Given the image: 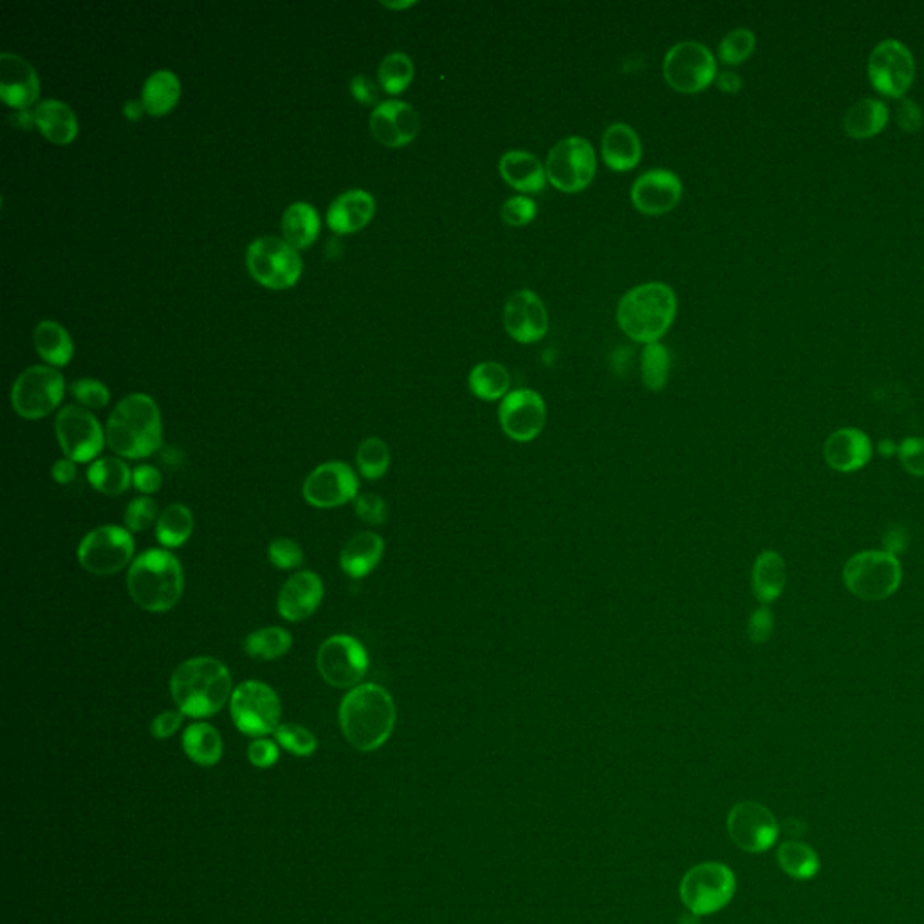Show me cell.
I'll list each match as a JSON object with an SVG mask.
<instances>
[{
	"instance_id": "42",
	"label": "cell",
	"mask_w": 924,
	"mask_h": 924,
	"mask_svg": "<svg viewBox=\"0 0 924 924\" xmlns=\"http://www.w3.org/2000/svg\"><path fill=\"white\" fill-rule=\"evenodd\" d=\"M671 359L663 343H648L642 354V379L652 393H662L670 376Z\"/></svg>"
},
{
	"instance_id": "8",
	"label": "cell",
	"mask_w": 924,
	"mask_h": 924,
	"mask_svg": "<svg viewBox=\"0 0 924 924\" xmlns=\"http://www.w3.org/2000/svg\"><path fill=\"white\" fill-rule=\"evenodd\" d=\"M246 266L260 286L268 289L293 288L302 275L299 251L286 239L260 237L248 246Z\"/></svg>"
},
{
	"instance_id": "10",
	"label": "cell",
	"mask_w": 924,
	"mask_h": 924,
	"mask_svg": "<svg viewBox=\"0 0 924 924\" xmlns=\"http://www.w3.org/2000/svg\"><path fill=\"white\" fill-rule=\"evenodd\" d=\"M547 181L566 194L585 190L597 174V152L580 136L566 138L552 147L546 161Z\"/></svg>"
},
{
	"instance_id": "36",
	"label": "cell",
	"mask_w": 924,
	"mask_h": 924,
	"mask_svg": "<svg viewBox=\"0 0 924 924\" xmlns=\"http://www.w3.org/2000/svg\"><path fill=\"white\" fill-rule=\"evenodd\" d=\"M468 387L475 398L483 401H498L509 394L512 376L501 363L483 362L472 368V373L468 376Z\"/></svg>"
},
{
	"instance_id": "15",
	"label": "cell",
	"mask_w": 924,
	"mask_h": 924,
	"mask_svg": "<svg viewBox=\"0 0 924 924\" xmlns=\"http://www.w3.org/2000/svg\"><path fill=\"white\" fill-rule=\"evenodd\" d=\"M869 78L875 90L883 96L901 100L914 84L915 62L909 47L903 42H880L870 53Z\"/></svg>"
},
{
	"instance_id": "56",
	"label": "cell",
	"mask_w": 924,
	"mask_h": 924,
	"mask_svg": "<svg viewBox=\"0 0 924 924\" xmlns=\"http://www.w3.org/2000/svg\"><path fill=\"white\" fill-rule=\"evenodd\" d=\"M161 483H163V477H161L160 470L150 466V464L138 466L132 472V484L138 492L144 493V495L160 492Z\"/></svg>"
},
{
	"instance_id": "45",
	"label": "cell",
	"mask_w": 924,
	"mask_h": 924,
	"mask_svg": "<svg viewBox=\"0 0 924 924\" xmlns=\"http://www.w3.org/2000/svg\"><path fill=\"white\" fill-rule=\"evenodd\" d=\"M755 33L745 28H739L728 33L719 45V58L726 65H739L750 58L755 51Z\"/></svg>"
},
{
	"instance_id": "12",
	"label": "cell",
	"mask_w": 924,
	"mask_h": 924,
	"mask_svg": "<svg viewBox=\"0 0 924 924\" xmlns=\"http://www.w3.org/2000/svg\"><path fill=\"white\" fill-rule=\"evenodd\" d=\"M663 75L671 89L683 95H696L716 82V56L706 45L686 41L674 45L663 62Z\"/></svg>"
},
{
	"instance_id": "4",
	"label": "cell",
	"mask_w": 924,
	"mask_h": 924,
	"mask_svg": "<svg viewBox=\"0 0 924 924\" xmlns=\"http://www.w3.org/2000/svg\"><path fill=\"white\" fill-rule=\"evenodd\" d=\"M127 589L136 605L143 611H170L183 597V567L172 552L149 549L130 563Z\"/></svg>"
},
{
	"instance_id": "27",
	"label": "cell",
	"mask_w": 924,
	"mask_h": 924,
	"mask_svg": "<svg viewBox=\"0 0 924 924\" xmlns=\"http://www.w3.org/2000/svg\"><path fill=\"white\" fill-rule=\"evenodd\" d=\"M643 144L631 125L614 123L606 127L602 138V158L614 172H628L642 161Z\"/></svg>"
},
{
	"instance_id": "2",
	"label": "cell",
	"mask_w": 924,
	"mask_h": 924,
	"mask_svg": "<svg viewBox=\"0 0 924 924\" xmlns=\"http://www.w3.org/2000/svg\"><path fill=\"white\" fill-rule=\"evenodd\" d=\"M232 676L219 659L192 657L181 663L170 677V694L183 716L204 719L223 710L234 696Z\"/></svg>"
},
{
	"instance_id": "40",
	"label": "cell",
	"mask_w": 924,
	"mask_h": 924,
	"mask_svg": "<svg viewBox=\"0 0 924 924\" xmlns=\"http://www.w3.org/2000/svg\"><path fill=\"white\" fill-rule=\"evenodd\" d=\"M776 860L785 874L795 880H813L820 872V858L810 845L798 840H787L776 852Z\"/></svg>"
},
{
	"instance_id": "60",
	"label": "cell",
	"mask_w": 924,
	"mask_h": 924,
	"mask_svg": "<svg viewBox=\"0 0 924 924\" xmlns=\"http://www.w3.org/2000/svg\"><path fill=\"white\" fill-rule=\"evenodd\" d=\"M716 84L722 93L735 95V93L741 90L742 78L737 75V73H733V71H724V73H719V75H717Z\"/></svg>"
},
{
	"instance_id": "43",
	"label": "cell",
	"mask_w": 924,
	"mask_h": 924,
	"mask_svg": "<svg viewBox=\"0 0 924 924\" xmlns=\"http://www.w3.org/2000/svg\"><path fill=\"white\" fill-rule=\"evenodd\" d=\"M379 85L388 95H401L413 80V62L407 53H390L378 69Z\"/></svg>"
},
{
	"instance_id": "23",
	"label": "cell",
	"mask_w": 924,
	"mask_h": 924,
	"mask_svg": "<svg viewBox=\"0 0 924 924\" xmlns=\"http://www.w3.org/2000/svg\"><path fill=\"white\" fill-rule=\"evenodd\" d=\"M41 96V80L30 62L15 55H0V98L13 109L28 110Z\"/></svg>"
},
{
	"instance_id": "54",
	"label": "cell",
	"mask_w": 924,
	"mask_h": 924,
	"mask_svg": "<svg viewBox=\"0 0 924 924\" xmlns=\"http://www.w3.org/2000/svg\"><path fill=\"white\" fill-rule=\"evenodd\" d=\"M895 123L904 132H917L924 123L923 110L920 105L909 98H901L895 104Z\"/></svg>"
},
{
	"instance_id": "19",
	"label": "cell",
	"mask_w": 924,
	"mask_h": 924,
	"mask_svg": "<svg viewBox=\"0 0 924 924\" xmlns=\"http://www.w3.org/2000/svg\"><path fill=\"white\" fill-rule=\"evenodd\" d=\"M358 475L345 462L333 461L320 464L309 473L303 483V498L320 509L339 507L358 497Z\"/></svg>"
},
{
	"instance_id": "44",
	"label": "cell",
	"mask_w": 924,
	"mask_h": 924,
	"mask_svg": "<svg viewBox=\"0 0 924 924\" xmlns=\"http://www.w3.org/2000/svg\"><path fill=\"white\" fill-rule=\"evenodd\" d=\"M359 473L368 481H378L390 466V450L387 442L379 438H368L359 444L356 453Z\"/></svg>"
},
{
	"instance_id": "18",
	"label": "cell",
	"mask_w": 924,
	"mask_h": 924,
	"mask_svg": "<svg viewBox=\"0 0 924 924\" xmlns=\"http://www.w3.org/2000/svg\"><path fill=\"white\" fill-rule=\"evenodd\" d=\"M546 421V401L531 388L513 390L498 407V422L512 441H535L542 433Z\"/></svg>"
},
{
	"instance_id": "25",
	"label": "cell",
	"mask_w": 924,
	"mask_h": 924,
	"mask_svg": "<svg viewBox=\"0 0 924 924\" xmlns=\"http://www.w3.org/2000/svg\"><path fill=\"white\" fill-rule=\"evenodd\" d=\"M824 459L835 472H858L872 459V442L860 428H838L825 441Z\"/></svg>"
},
{
	"instance_id": "11",
	"label": "cell",
	"mask_w": 924,
	"mask_h": 924,
	"mask_svg": "<svg viewBox=\"0 0 924 924\" xmlns=\"http://www.w3.org/2000/svg\"><path fill=\"white\" fill-rule=\"evenodd\" d=\"M135 538L129 529L120 526L96 527L82 538L78 562L85 571L98 577H109L123 571L135 562Z\"/></svg>"
},
{
	"instance_id": "17",
	"label": "cell",
	"mask_w": 924,
	"mask_h": 924,
	"mask_svg": "<svg viewBox=\"0 0 924 924\" xmlns=\"http://www.w3.org/2000/svg\"><path fill=\"white\" fill-rule=\"evenodd\" d=\"M728 832L739 849L750 855H761L776 844L781 825L765 805L741 802L728 815Z\"/></svg>"
},
{
	"instance_id": "1",
	"label": "cell",
	"mask_w": 924,
	"mask_h": 924,
	"mask_svg": "<svg viewBox=\"0 0 924 924\" xmlns=\"http://www.w3.org/2000/svg\"><path fill=\"white\" fill-rule=\"evenodd\" d=\"M340 726L348 744L363 753L376 751L393 735L396 705L383 686L363 683L340 705Z\"/></svg>"
},
{
	"instance_id": "39",
	"label": "cell",
	"mask_w": 924,
	"mask_h": 924,
	"mask_svg": "<svg viewBox=\"0 0 924 924\" xmlns=\"http://www.w3.org/2000/svg\"><path fill=\"white\" fill-rule=\"evenodd\" d=\"M194 531V515L183 504H170L164 507L155 523V537L161 546L175 549L189 542Z\"/></svg>"
},
{
	"instance_id": "59",
	"label": "cell",
	"mask_w": 924,
	"mask_h": 924,
	"mask_svg": "<svg viewBox=\"0 0 924 924\" xmlns=\"http://www.w3.org/2000/svg\"><path fill=\"white\" fill-rule=\"evenodd\" d=\"M51 475H53V481L58 484H69L73 483L76 479V466L75 462L71 461V459H61V461H56L51 468Z\"/></svg>"
},
{
	"instance_id": "46",
	"label": "cell",
	"mask_w": 924,
	"mask_h": 924,
	"mask_svg": "<svg viewBox=\"0 0 924 924\" xmlns=\"http://www.w3.org/2000/svg\"><path fill=\"white\" fill-rule=\"evenodd\" d=\"M275 739L282 745L283 750H288L289 753H293L297 756L313 755L316 748H319L316 737L308 728L293 724V722L280 724L277 731H275Z\"/></svg>"
},
{
	"instance_id": "51",
	"label": "cell",
	"mask_w": 924,
	"mask_h": 924,
	"mask_svg": "<svg viewBox=\"0 0 924 924\" xmlns=\"http://www.w3.org/2000/svg\"><path fill=\"white\" fill-rule=\"evenodd\" d=\"M354 512L367 526H382L388 517L387 504L376 493H359L354 498Z\"/></svg>"
},
{
	"instance_id": "13",
	"label": "cell",
	"mask_w": 924,
	"mask_h": 924,
	"mask_svg": "<svg viewBox=\"0 0 924 924\" xmlns=\"http://www.w3.org/2000/svg\"><path fill=\"white\" fill-rule=\"evenodd\" d=\"M64 393V376L55 367L35 365L13 383L11 405L21 418L42 419L61 405Z\"/></svg>"
},
{
	"instance_id": "37",
	"label": "cell",
	"mask_w": 924,
	"mask_h": 924,
	"mask_svg": "<svg viewBox=\"0 0 924 924\" xmlns=\"http://www.w3.org/2000/svg\"><path fill=\"white\" fill-rule=\"evenodd\" d=\"M183 750L195 764L214 765L223 756V739L214 726L195 722L184 730Z\"/></svg>"
},
{
	"instance_id": "47",
	"label": "cell",
	"mask_w": 924,
	"mask_h": 924,
	"mask_svg": "<svg viewBox=\"0 0 924 924\" xmlns=\"http://www.w3.org/2000/svg\"><path fill=\"white\" fill-rule=\"evenodd\" d=\"M158 504L154 498L138 497L125 509V527L130 533H140L158 523Z\"/></svg>"
},
{
	"instance_id": "29",
	"label": "cell",
	"mask_w": 924,
	"mask_h": 924,
	"mask_svg": "<svg viewBox=\"0 0 924 924\" xmlns=\"http://www.w3.org/2000/svg\"><path fill=\"white\" fill-rule=\"evenodd\" d=\"M383 552H385V542L378 533L362 531L354 535L343 546L340 566L347 577L359 580V578L368 577L378 567Z\"/></svg>"
},
{
	"instance_id": "41",
	"label": "cell",
	"mask_w": 924,
	"mask_h": 924,
	"mask_svg": "<svg viewBox=\"0 0 924 924\" xmlns=\"http://www.w3.org/2000/svg\"><path fill=\"white\" fill-rule=\"evenodd\" d=\"M291 645H293V637L288 631H283L280 626H266V628L251 632L246 637L244 651L254 659L273 662V659L286 656Z\"/></svg>"
},
{
	"instance_id": "28",
	"label": "cell",
	"mask_w": 924,
	"mask_h": 924,
	"mask_svg": "<svg viewBox=\"0 0 924 924\" xmlns=\"http://www.w3.org/2000/svg\"><path fill=\"white\" fill-rule=\"evenodd\" d=\"M498 170L503 180L509 186L523 192V194H538L546 189L547 172L542 161L537 155L524 152V150H512L501 158Z\"/></svg>"
},
{
	"instance_id": "22",
	"label": "cell",
	"mask_w": 924,
	"mask_h": 924,
	"mask_svg": "<svg viewBox=\"0 0 924 924\" xmlns=\"http://www.w3.org/2000/svg\"><path fill=\"white\" fill-rule=\"evenodd\" d=\"M681 195V180L671 170H648L632 184V203L645 215L668 214L679 204Z\"/></svg>"
},
{
	"instance_id": "48",
	"label": "cell",
	"mask_w": 924,
	"mask_h": 924,
	"mask_svg": "<svg viewBox=\"0 0 924 924\" xmlns=\"http://www.w3.org/2000/svg\"><path fill=\"white\" fill-rule=\"evenodd\" d=\"M268 557L269 562L283 571L299 569L303 562L302 547L291 538H275L273 542L269 544Z\"/></svg>"
},
{
	"instance_id": "6",
	"label": "cell",
	"mask_w": 924,
	"mask_h": 924,
	"mask_svg": "<svg viewBox=\"0 0 924 924\" xmlns=\"http://www.w3.org/2000/svg\"><path fill=\"white\" fill-rule=\"evenodd\" d=\"M903 582L900 558L884 549L856 552L844 567L847 591L861 602H883Z\"/></svg>"
},
{
	"instance_id": "35",
	"label": "cell",
	"mask_w": 924,
	"mask_h": 924,
	"mask_svg": "<svg viewBox=\"0 0 924 924\" xmlns=\"http://www.w3.org/2000/svg\"><path fill=\"white\" fill-rule=\"evenodd\" d=\"M283 239L293 248L305 249L316 240L320 234V215L313 204L293 203L283 212Z\"/></svg>"
},
{
	"instance_id": "9",
	"label": "cell",
	"mask_w": 924,
	"mask_h": 924,
	"mask_svg": "<svg viewBox=\"0 0 924 924\" xmlns=\"http://www.w3.org/2000/svg\"><path fill=\"white\" fill-rule=\"evenodd\" d=\"M229 710L235 726L244 735L259 739L275 733L282 716V705L277 691L260 681H246L237 686L229 699Z\"/></svg>"
},
{
	"instance_id": "24",
	"label": "cell",
	"mask_w": 924,
	"mask_h": 924,
	"mask_svg": "<svg viewBox=\"0 0 924 924\" xmlns=\"http://www.w3.org/2000/svg\"><path fill=\"white\" fill-rule=\"evenodd\" d=\"M322 600V578L311 571H299L280 589L277 609L283 620L297 623L313 616Z\"/></svg>"
},
{
	"instance_id": "21",
	"label": "cell",
	"mask_w": 924,
	"mask_h": 924,
	"mask_svg": "<svg viewBox=\"0 0 924 924\" xmlns=\"http://www.w3.org/2000/svg\"><path fill=\"white\" fill-rule=\"evenodd\" d=\"M419 116L412 105L387 100L376 105L370 115V130L379 143L388 149H401L418 138Z\"/></svg>"
},
{
	"instance_id": "62",
	"label": "cell",
	"mask_w": 924,
	"mask_h": 924,
	"mask_svg": "<svg viewBox=\"0 0 924 924\" xmlns=\"http://www.w3.org/2000/svg\"><path fill=\"white\" fill-rule=\"evenodd\" d=\"M413 4H416V2H412V0H410V2H383V6H385V8H390V10H407V8H410V6Z\"/></svg>"
},
{
	"instance_id": "14",
	"label": "cell",
	"mask_w": 924,
	"mask_h": 924,
	"mask_svg": "<svg viewBox=\"0 0 924 924\" xmlns=\"http://www.w3.org/2000/svg\"><path fill=\"white\" fill-rule=\"evenodd\" d=\"M320 676L327 685L353 690L368 670V654L356 637L336 634L322 643L316 654Z\"/></svg>"
},
{
	"instance_id": "3",
	"label": "cell",
	"mask_w": 924,
	"mask_h": 924,
	"mask_svg": "<svg viewBox=\"0 0 924 924\" xmlns=\"http://www.w3.org/2000/svg\"><path fill=\"white\" fill-rule=\"evenodd\" d=\"M105 438L110 450L125 459L150 458L163 441L158 402L147 394H130L116 405Z\"/></svg>"
},
{
	"instance_id": "31",
	"label": "cell",
	"mask_w": 924,
	"mask_h": 924,
	"mask_svg": "<svg viewBox=\"0 0 924 924\" xmlns=\"http://www.w3.org/2000/svg\"><path fill=\"white\" fill-rule=\"evenodd\" d=\"M35 125L55 144H69L78 135L76 115L64 101L44 100L36 105Z\"/></svg>"
},
{
	"instance_id": "55",
	"label": "cell",
	"mask_w": 924,
	"mask_h": 924,
	"mask_svg": "<svg viewBox=\"0 0 924 924\" xmlns=\"http://www.w3.org/2000/svg\"><path fill=\"white\" fill-rule=\"evenodd\" d=\"M248 759L255 767H271L279 761V745L268 739H257L249 744Z\"/></svg>"
},
{
	"instance_id": "50",
	"label": "cell",
	"mask_w": 924,
	"mask_h": 924,
	"mask_svg": "<svg viewBox=\"0 0 924 924\" xmlns=\"http://www.w3.org/2000/svg\"><path fill=\"white\" fill-rule=\"evenodd\" d=\"M537 203H535L531 197H527V195H517V197H512V200H507L506 203L503 204V208H501V217H503L504 223L509 224V226L520 228V226H526V224L531 223V221L537 217Z\"/></svg>"
},
{
	"instance_id": "63",
	"label": "cell",
	"mask_w": 924,
	"mask_h": 924,
	"mask_svg": "<svg viewBox=\"0 0 924 924\" xmlns=\"http://www.w3.org/2000/svg\"><path fill=\"white\" fill-rule=\"evenodd\" d=\"M697 917H699V915L691 914L690 912V915H683L679 924H697Z\"/></svg>"
},
{
	"instance_id": "33",
	"label": "cell",
	"mask_w": 924,
	"mask_h": 924,
	"mask_svg": "<svg viewBox=\"0 0 924 924\" xmlns=\"http://www.w3.org/2000/svg\"><path fill=\"white\" fill-rule=\"evenodd\" d=\"M181 96V82L169 69H160L144 80L141 104L150 116H164L174 109Z\"/></svg>"
},
{
	"instance_id": "57",
	"label": "cell",
	"mask_w": 924,
	"mask_h": 924,
	"mask_svg": "<svg viewBox=\"0 0 924 924\" xmlns=\"http://www.w3.org/2000/svg\"><path fill=\"white\" fill-rule=\"evenodd\" d=\"M181 724H183V713L180 710H166L155 717L152 726H150V731L155 739L163 741V739L174 735L175 731L180 730Z\"/></svg>"
},
{
	"instance_id": "34",
	"label": "cell",
	"mask_w": 924,
	"mask_h": 924,
	"mask_svg": "<svg viewBox=\"0 0 924 924\" xmlns=\"http://www.w3.org/2000/svg\"><path fill=\"white\" fill-rule=\"evenodd\" d=\"M36 353L41 354L44 362L51 367H65L75 354V345L64 325L55 320H42L33 333Z\"/></svg>"
},
{
	"instance_id": "53",
	"label": "cell",
	"mask_w": 924,
	"mask_h": 924,
	"mask_svg": "<svg viewBox=\"0 0 924 924\" xmlns=\"http://www.w3.org/2000/svg\"><path fill=\"white\" fill-rule=\"evenodd\" d=\"M773 631H775V616H773L770 606L764 605L761 609H756L751 614L750 622H748V637H750V642L755 643V645H762V643L767 642L773 636Z\"/></svg>"
},
{
	"instance_id": "5",
	"label": "cell",
	"mask_w": 924,
	"mask_h": 924,
	"mask_svg": "<svg viewBox=\"0 0 924 924\" xmlns=\"http://www.w3.org/2000/svg\"><path fill=\"white\" fill-rule=\"evenodd\" d=\"M677 313V297L670 286L648 282L631 289L617 305V323L628 339L656 343L668 333Z\"/></svg>"
},
{
	"instance_id": "58",
	"label": "cell",
	"mask_w": 924,
	"mask_h": 924,
	"mask_svg": "<svg viewBox=\"0 0 924 924\" xmlns=\"http://www.w3.org/2000/svg\"><path fill=\"white\" fill-rule=\"evenodd\" d=\"M351 93L363 105H376L379 95L374 82L365 75H356L351 82Z\"/></svg>"
},
{
	"instance_id": "30",
	"label": "cell",
	"mask_w": 924,
	"mask_h": 924,
	"mask_svg": "<svg viewBox=\"0 0 924 924\" xmlns=\"http://www.w3.org/2000/svg\"><path fill=\"white\" fill-rule=\"evenodd\" d=\"M787 583V566L781 552L762 551L751 569V589L762 605L776 602Z\"/></svg>"
},
{
	"instance_id": "20",
	"label": "cell",
	"mask_w": 924,
	"mask_h": 924,
	"mask_svg": "<svg viewBox=\"0 0 924 924\" xmlns=\"http://www.w3.org/2000/svg\"><path fill=\"white\" fill-rule=\"evenodd\" d=\"M504 327L518 343H537L546 336L549 316L542 300L529 289H520L507 299Z\"/></svg>"
},
{
	"instance_id": "26",
	"label": "cell",
	"mask_w": 924,
	"mask_h": 924,
	"mask_svg": "<svg viewBox=\"0 0 924 924\" xmlns=\"http://www.w3.org/2000/svg\"><path fill=\"white\" fill-rule=\"evenodd\" d=\"M376 214V201L365 190H348L339 195L327 209V226L336 234H354L365 228Z\"/></svg>"
},
{
	"instance_id": "32",
	"label": "cell",
	"mask_w": 924,
	"mask_h": 924,
	"mask_svg": "<svg viewBox=\"0 0 924 924\" xmlns=\"http://www.w3.org/2000/svg\"><path fill=\"white\" fill-rule=\"evenodd\" d=\"M889 107L874 98H863L850 105L844 116L845 135L855 140H869L880 135L889 123Z\"/></svg>"
},
{
	"instance_id": "61",
	"label": "cell",
	"mask_w": 924,
	"mask_h": 924,
	"mask_svg": "<svg viewBox=\"0 0 924 924\" xmlns=\"http://www.w3.org/2000/svg\"><path fill=\"white\" fill-rule=\"evenodd\" d=\"M143 104L141 101H127L125 105V116L129 118V120H140L141 112H143Z\"/></svg>"
},
{
	"instance_id": "52",
	"label": "cell",
	"mask_w": 924,
	"mask_h": 924,
	"mask_svg": "<svg viewBox=\"0 0 924 924\" xmlns=\"http://www.w3.org/2000/svg\"><path fill=\"white\" fill-rule=\"evenodd\" d=\"M904 470L914 477H924V439L906 438L895 448Z\"/></svg>"
},
{
	"instance_id": "49",
	"label": "cell",
	"mask_w": 924,
	"mask_h": 924,
	"mask_svg": "<svg viewBox=\"0 0 924 924\" xmlns=\"http://www.w3.org/2000/svg\"><path fill=\"white\" fill-rule=\"evenodd\" d=\"M71 394L84 408H104L110 399L109 388L98 379L82 378L71 385Z\"/></svg>"
},
{
	"instance_id": "16",
	"label": "cell",
	"mask_w": 924,
	"mask_h": 924,
	"mask_svg": "<svg viewBox=\"0 0 924 924\" xmlns=\"http://www.w3.org/2000/svg\"><path fill=\"white\" fill-rule=\"evenodd\" d=\"M55 430L62 452L73 462H89L98 458L107 441L98 419L78 405L62 408Z\"/></svg>"
},
{
	"instance_id": "38",
	"label": "cell",
	"mask_w": 924,
	"mask_h": 924,
	"mask_svg": "<svg viewBox=\"0 0 924 924\" xmlns=\"http://www.w3.org/2000/svg\"><path fill=\"white\" fill-rule=\"evenodd\" d=\"M87 479L90 486L105 497H118L129 490L132 473L121 459L104 458L90 464Z\"/></svg>"
},
{
	"instance_id": "7",
	"label": "cell",
	"mask_w": 924,
	"mask_h": 924,
	"mask_svg": "<svg viewBox=\"0 0 924 924\" xmlns=\"http://www.w3.org/2000/svg\"><path fill=\"white\" fill-rule=\"evenodd\" d=\"M737 880L733 870L724 863L696 864L683 878L679 894L691 914L710 915L724 909L733 900Z\"/></svg>"
}]
</instances>
